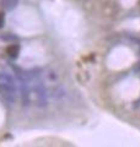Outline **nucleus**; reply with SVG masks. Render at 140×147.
Returning <instances> with one entry per match:
<instances>
[{
  "label": "nucleus",
  "mask_w": 140,
  "mask_h": 147,
  "mask_svg": "<svg viewBox=\"0 0 140 147\" xmlns=\"http://www.w3.org/2000/svg\"><path fill=\"white\" fill-rule=\"evenodd\" d=\"M64 94H65V90L60 85H55L53 88H52V96H53V98H57V99L63 98Z\"/></svg>",
  "instance_id": "nucleus-5"
},
{
  "label": "nucleus",
  "mask_w": 140,
  "mask_h": 147,
  "mask_svg": "<svg viewBox=\"0 0 140 147\" xmlns=\"http://www.w3.org/2000/svg\"><path fill=\"white\" fill-rule=\"evenodd\" d=\"M0 94L6 103L14 104L16 100V84L7 72H0Z\"/></svg>",
  "instance_id": "nucleus-1"
},
{
  "label": "nucleus",
  "mask_w": 140,
  "mask_h": 147,
  "mask_svg": "<svg viewBox=\"0 0 140 147\" xmlns=\"http://www.w3.org/2000/svg\"><path fill=\"white\" fill-rule=\"evenodd\" d=\"M3 40H12V39H16L15 36H10V34H6V36H1L0 37Z\"/></svg>",
  "instance_id": "nucleus-8"
},
{
  "label": "nucleus",
  "mask_w": 140,
  "mask_h": 147,
  "mask_svg": "<svg viewBox=\"0 0 140 147\" xmlns=\"http://www.w3.org/2000/svg\"><path fill=\"white\" fill-rule=\"evenodd\" d=\"M133 70H134L135 72H140V63H138L137 65H135V66L133 67Z\"/></svg>",
  "instance_id": "nucleus-9"
},
{
  "label": "nucleus",
  "mask_w": 140,
  "mask_h": 147,
  "mask_svg": "<svg viewBox=\"0 0 140 147\" xmlns=\"http://www.w3.org/2000/svg\"><path fill=\"white\" fill-rule=\"evenodd\" d=\"M35 93H36V99H37V105L39 108H43L47 105V90L42 82L37 81L35 84Z\"/></svg>",
  "instance_id": "nucleus-2"
},
{
  "label": "nucleus",
  "mask_w": 140,
  "mask_h": 147,
  "mask_svg": "<svg viewBox=\"0 0 140 147\" xmlns=\"http://www.w3.org/2000/svg\"><path fill=\"white\" fill-rule=\"evenodd\" d=\"M20 84V94H21V102L22 105L30 104V88H29V81H18Z\"/></svg>",
  "instance_id": "nucleus-3"
},
{
  "label": "nucleus",
  "mask_w": 140,
  "mask_h": 147,
  "mask_svg": "<svg viewBox=\"0 0 140 147\" xmlns=\"http://www.w3.org/2000/svg\"><path fill=\"white\" fill-rule=\"evenodd\" d=\"M140 107V98L137 100V102H135L134 104H133V108H135V109H137V108H139Z\"/></svg>",
  "instance_id": "nucleus-10"
},
{
  "label": "nucleus",
  "mask_w": 140,
  "mask_h": 147,
  "mask_svg": "<svg viewBox=\"0 0 140 147\" xmlns=\"http://www.w3.org/2000/svg\"><path fill=\"white\" fill-rule=\"evenodd\" d=\"M6 53L11 59H17L18 54H20V45L18 44H11L6 48Z\"/></svg>",
  "instance_id": "nucleus-4"
},
{
  "label": "nucleus",
  "mask_w": 140,
  "mask_h": 147,
  "mask_svg": "<svg viewBox=\"0 0 140 147\" xmlns=\"http://www.w3.org/2000/svg\"><path fill=\"white\" fill-rule=\"evenodd\" d=\"M0 1H1V5H3V7L5 9V10L10 11V10H12L14 7H16L18 0H0Z\"/></svg>",
  "instance_id": "nucleus-6"
},
{
  "label": "nucleus",
  "mask_w": 140,
  "mask_h": 147,
  "mask_svg": "<svg viewBox=\"0 0 140 147\" xmlns=\"http://www.w3.org/2000/svg\"><path fill=\"white\" fill-rule=\"evenodd\" d=\"M5 25V15H4V12H0V28Z\"/></svg>",
  "instance_id": "nucleus-7"
}]
</instances>
